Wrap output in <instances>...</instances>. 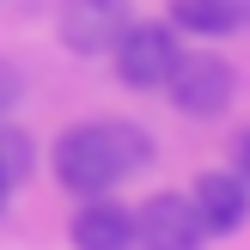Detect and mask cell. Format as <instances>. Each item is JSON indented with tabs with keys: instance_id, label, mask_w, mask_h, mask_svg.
<instances>
[{
	"instance_id": "6da1fadb",
	"label": "cell",
	"mask_w": 250,
	"mask_h": 250,
	"mask_svg": "<svg viewBox=\"0 0 250 250\" xmlns=\"http://www.w3.org/2000/svg\"><path fill=\"white\" fill-rule=\"evenodd\" d=\"M49 165L55 183L73 195H110L122 177L153 165V141L134 122H80V128H61L49 146Z\"/></svg>"
},
{
	"instance_id": "7a4b0ae2",
	"label": "cell",
	"mask_w": 250,
	"mask_h": 250,
	"mask_svg": "<svg viewBox=\"0 0 250 250\" xmlns=\"http://www.w3.org/2000/svg\"><path fill=\"white\" fill-rule=\"evenodd\" d=\"M110 55H116V80L128 85V92H165L171 73H177V61H183V31L171 19L165 24H141L134 19Z\"/></svg>"
},
{
	"instance_id": "3957f363",
	"label": "cell",
	"mask_w": 250,
	"mask_h": 250,
	"mask_svg": "<svg viewBox=\"0 0 250 250\" xmlns=\"http://www.w3.org/2000/svg\"><path fill=\"white\" fill-rule=\"evenodd\" d=\"M165 92H171V104L189 122H214V116H226L232 98H238V67H232L226 55H214V49H208V55H183Z\"/></svg>"
},
{
	"instance_id": "277c9868",
	"label": "cell",
	"mask_w": 250,
	"mask_h": 250,
	"mask_svg": "<svg viewBox=\"0 0 250 250\" xmlns=\"http://www.w3.org/2000/svg\"><path fill=\"white\" fill-rule=\"evenodd\" d=\"M128 24H134V0H61L55 12V37L73 55H110Z\"/></svg>"
},
{
	"instance_id": "5b68a950",
	"label": "cell",
	"mask_w": 250,
	"mask_h": 250,
	"mask_svg": "<svg viewBox=\"0 0 250 250\" xmlns=\"http://www.w3.org/2000/svg\"><path fill=\"white\" fill-rule=\"evenodd\" d=\"M202 244H208V226L189 195L159 189L134 208V250H202Z\"/></svg>"
},
{
	"instance_id": "8992f818",
	"label": "cell",
	"mask_w": 250,
	"mask_h": 250,
	"mask_svg": "<svg viewBox=\"0 0 250 250\" xmlns=\"http://www.w3.org/2000/svg\"><path fill=\"white\" fill-rule=\"evenodd\" d=\"M189 202H195V214H202L208 238H226V232H238L250 220V183L238 171H202L195 189H189Z\"/></svg>"
},
{
	"instance_id": "52a82bcc",
	"label": "cell",
	"mask_w": 250,
	"mask_h": 250,
	"mask_svg": "<svg viewBox=\"0 0 250 250\" xmlns=\"http://www.w3.org/2000/svg\"><path fill=\"white\" fill-rule=\"evenodd\" d=\"M67 238H73V250H134V208L110 202V195H85Z\"/></svg>"
},
{
	"instance_id": "ba28073f",
	"label": "cell",
	"mask_w": 250,
	"mask_h": 250,
	"mask_svg": "<svg viewBox=\"0 0 250 250\" xmlns=\"http://www.w3.org/2000/svg\"><path fill=\"white\" fill-rule=\"evenodd\" d=\"M171 24H177L183 37H232L244 24V0H171V12H165Z\"/></svg>"
},
{
	"instance_id": "9c48e42d",
	"label": "cell",
	"mask_w": 250,
	"mask_h": 250,
	"mask_svg": "<svg viewBox=\"0 0 250 250\" xmlns=\"http://www.w3.org/2000/svg\"><path fill=\"white\" fill-rule=\"evenodd\" d=\"M31 171H37V141L24 128H12V122H0V183L19 189Z\"/></svg>"
},
{
	"instance_id": "30bf717a",
	"label": "cell",
	"mask_w": 250,
	"mask_h": 250,
	"mask_svg": "<svg viewBox=\"0 0 250 250\" xmlns=\"http://www.w3.org/2000/svg\"><path fill=\"white\" fill-rule=\"evenodd\" d=\"M12 104H19V73H12L6 61H0V116H6Z\"/></svg>"
},
{
	"instance_id": "8fae6325",
	"label": "cell",
	"mask_w": 250,
	"mask_h": 250,
	"mask_svg": "<svg viewBox=\"0 0 250 250\" xmlns=\"http://www.w3.org/2000/svg\"><path fill=\"white\" fill-rule=\"evenodd\" d=\"M232 165H238V177L250 183V128L238 134V146H232Z\"/></svg>"
},
{
	"instance_id": "7c38bea8",
	"label": "cell",
	"mask_w": 250,
	"mask_h": 250,
	"mask_svg": "<svg viewBox=\"0 0 250 250\" xmlns=\"http://www.w3.org/2000/svg\"><path fill=\"white\" fill-rule=\"evenodd\" d=\"M6 195H12V189H6V183H0V214H6Z\"/></svg>"
},
{
	"instance_id": "4fadbf2b",
	"label": "cell",
	"mask_w": 250,
	"mask_h": 250,
	"mask_svg": "<svg viewBox=\"0 0 250 250\" xmlns=\"http://www.w3.org/2000/svg\"><path fill=\"white\" fill-rule=\"evenodd\" d=\"M244 19H250V0H244Z\"/></svg>"
}]
</instances>
